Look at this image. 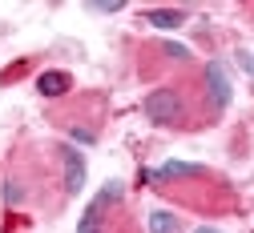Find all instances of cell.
<instances>
[{"label": "cell", "instance_id": "1", "mask_svg": "<svg viewBox=\"0 0 254 233\" xmlns=\"http://www.w3.org/2000/svg\"><path fill=\"white\" fill-rule=\"evenodd\" d=\"M121 193H125V185H121V181H109V185L85 205V213H81V221H77V233H101V213H105L113 201H121Z\"/></svg>", "mask_w": 254, "mask_h": 233}, {"label": "cell", "instance_id": "2", "mask_svg": "<svg viewBox=\"0 0 254 233\" xmlns=\"http://www.w3.org/2000/svg\"><path fill=\"white\" fill-rule=\"evenodd\" d=\"M145 117L153 121V125H174L178 117H182V96L174 93V89H153L149 96H145Z\"/></svg>", "mask_w": 254, "mask_h": 233}, {"label": "cell", "instance_id": "3", "mask_svg": "<svg viewBox=\"0 0 254 233\" xmlns=\"http://www.w3.org/2000/svg\"><path fill=\"white\" fill-rule=\"evenodd\" d=\"M206 85H210V105L222 113V109L230 105V96H234L230 77H226V64H222V60H210L206 64Z\"/></svg>", "mask_w": 254, "mask_h": 233}, {"label": "cell", "instance_id": "4", "mask_svg": "<svg viewBox=\"0 0 254 233\" xmlns=\"http://www.w3.org/2000/svg\"><path fill=\"white\" fill-rule=\"evenodd\" d=\"M61 161H65V193H81L85 189V157L73 145H65L61 149Z\"/></svg>", "mask_w": 254, "mask_h": 233}, {"label": "cell", "instance_id": "5", "mask_svg": "<svg viewBox=\"0 0 254 233\" xmlns=\"http://www.w3.org/2000/svg\"><path fill=\"white\" fill-rule=\"evenodd\" d=\"M198 173H206V169H202V165H194V161H166L162 169H153V173H145V177L166 181V177H198Z\"/></svg>", "mask_w": 254, "mask_h": 233}, {"label": "cell", "instance_id": "6", "mask_svg": "<svg viewBox=\"0 0 254 233\" xmlns=\"http://www.w3.org/2000/svg\"><path fill=\"white\" fill-rule=\"evenodd\" d=\"M69 73H41L37 77V89L45 93V96H61V93H69Z\"/></svg>", "mask_w": 254, "mask_h": 233}, {"label": "cell", "instance_id": "7", "mask_svg": "<svg viewBox=\"0 0 254 233\" xmlns=\"http://www.w3.org/2000/svg\"><path fill=\"white\" fill-rule=\"evenodd\" d=\"M145 20H149V28H178L186 16H182L178 8H149V12H145Z\"/></svg>", "mask_w": 254, "mask_h": 233}, {"label": "cell", "instance_id": "8", "mask_svg": "<svg viewBox=\"0 0 254 233\" xmlns=\"http://www.w3.org/2000/svg\"><path fill=\"white\" fill-rule=\"evenodd\" d=\"M149 233H182V221L166 209H153L149 213Z\"/></svg>", "mask_w": 254, "mask_h": 233}, {"label": "cell", "instance_id": "9", "mask_svg": "<svg viewBox=\"0 0 254 233\" xmlns=\"http://www.w3.org/2000/svg\"><path fill=\"white\" fill-rule=\"evenodd\" d=\"M162 52H166V56H174V60H190V48H186V45H178V41H166V45H162Z\"/></svg>", "mask_w": 254, "mask_h": 233}, {"label": "cell", "instance_id": "10", "mask_svg": "<svg viewBox=\"0 0 254 233\" xmlns=\"http://www.w3.org/2000/svg\"><path fill=\"white\" fill-rule=\"evenodd\" d=\"M4 201H8V205H20V201H24V189H20L16 181H4Z\"/></svg>", "mask_w": 254, "mask_h": 233}, {"label": "cell", "instance_id": "11", "mask_svg": "<svg viewBox=\"0 0 254 233\" xmlns=\"http://www.w3.org/2000/svg\"><path fill=\"white\" fill-rule=\"evenodd\" d=\"M69 137H73L77 145H93V141H97V137H93V133H89V129H73V133H69Z\"/></svg>", "mask_w": 254, "mask_h": 233}, {"label": "cell", "instance_id": "12", "mask_svg": "<svg viewBox=\"0 0 254 233\" xmlns=\"http://www.w3.org/2000/svg\"><path fill=\"white\" fill-rule=\"evenodd\" d=\"M93 12H121V0H109V4H93Z\"/></svg>", "mask_w": 254, "mask_h": 233}, {"label": "cell", "instance_id": "13", "mask_svg": "<svg viewBox=\"0 0 254 233\" xmlns=\"http://www.w3.org/2000/svg\"><path fill=\"white\" fill-rule=\"evenodd\" d=\"M242 69H246V73L254 77V56H246V52H242Z\"/></svg>", "mask_w": 254, "mask_h": 233}, {"label": "cell", "instance_id": "14", "mask_svg": "<svg viewBox=\"0 0 254 233\" xmlns=\"http://www.w3.org/2000/svg\"><path fill=\"white\" fill-rule=\"evenodd\" d=\"M194 233H222V229H210V225H198Z\"/></svg>", "mask_w": 254, "mask_h": 233}]
</instances>
